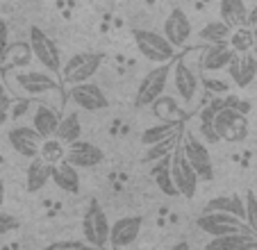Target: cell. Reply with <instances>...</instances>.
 <instances>
[{
	"mask_svg": "<svg viewBox=\"0 0 257 250\" xmlns=\"http://www.w3.org/2000/svg\"><path fill=\"white\" fill-rule=\"evenodd\" d=\"M214 130L218 139L228 144H241L248 137V118L237 105H223L214 114Z\"/></svg>",
	"mask_w": 257,
	"mask_h": 250,
	"instance_id": "cell-1",
	"label": "cell"
},
{
	"mask_svg": "<svg viewBox=\"0 0 257 250\" xmlns=\"http://www.w3.org/2000/svg\"><path fill=\"white\" fill-rule=\"evenodd\" d=\"M105 62L102 53H93V50H84V53H75L66 59V64L62 66V77L66 84H80V82L91 80L98 73V68Z\"/></svg>",
	"mask_w": 257,
	"mask_h": 250,
	"instance_id": "cell-2",
	"label": "cell"
},
{
	"mask_svg": "<svg viewBox=\"0 0 257 250\" xmlns=\"http://www.w3.org/2000/svg\"><path fill=\"white\" fill-rule=\"evenodd\" d=\"M171 175L175 180V187H178L180 196L185 198H194L196 191H198V173L191 166V162L185 155V146H182V139L175 144L173 153H171Z\"/></svg>",
	"mask_w": 257,
	"mask_h": 250,
	"instance_id": "cell-3",
	"label": "cell"
},
{
	"mask_svg": "<svg viewBox=\"0 0 257 250\" xmlns=\"http://www.w3.org/2000/svg\"><path fill=\"white\" fill-rule=\"evenodd\" d=\"M135 44H137V50L153 64L171 62L175 50H178L166 39V34L153 32V30H135Z\"/></svg>",
	"mask_w": 257,
	"mask_h": 250,
	"instance_id": "cell-4",
	"label": "cell"
},
{
	"mask_svg": "<svg viewBox=\"0 0 257 250\" xmlns=\"http://www.w3.org/2000/svg\"><path fill=\"white\" fill-rule=\"evenodd\" d=\"M171 68H173L171 66V62L157 64L155 68H151V71L141 77L139 87H137V96H135V105L137 107L153 105V102L164 93L166 84H169V80H171Z\"/></svg>",
	"mask_w": 257,
	"mask_h": 250,
	"instance_id": "cell-5",
	"label": "cell"
},
{
	"mask_svg": "<svg viewBox=\"0 0 257 250\" xmlns=\"http://www.w3.org/2000/svg\"><path fill=\"white\" fill-rule=\"evenodd\" d=\"M109 221H107V214L102 209V205L98 200H91L84 212V218H82V234L84 239L89 241V245L93 248H105L109 243Z\"/></svg>",
	"mask_w": 257,
	"mask_h": 250,
	"instance_id": "cell-6",
	"label": "cell"
},
{
	"mask_svg": "<svg viewBox=\"0 0 257 250\" xmlns=\"http://www.w3.org/2000/svg\"><path fill=\"white\" fill-rule=\"evenodd\" d=\"M196 225L209 236H223L230 232H252L246 218H239L230 212H205L203 216H198Z\"/></svg>",
	"mask_w": 257,
	"mask_h": 250,
	"instance_id": "cell-7",
	"label": "cell"
},
{
	"mask_svg": "<svg viewBox=\"0 0 257 250\" xmlns=\"http://www.w3.org/2000/svg\"><path fill=\"white\" fill-rule=\"evenodd\" d=\"M182 146H185V155L191 162V166L196 169L198 178L203 180V182H212L214 180V164H212V155H209L207 146L189 130L182 135Z\"/></svg>",
	"mask_w": 257,
	"mask_h": 250,
	"instance_id": "cell-8",
	"label": "cell"
},
{
	"mask_svg": "<svg viewBox=\"0 0 257 250\" xmlns=\"http://www.w3.org/2000/svg\"><path fill=\"white\" fill-rule=\"evenodd\" d=\"M30 44H32L37 62L44 68H48V71H59L62 68V57H59L57 44L41 28H37V25L30 28Z\"/></svg>",
	"mask_w": 257,
	"mask_h": 250,
	"instance_id": "cell-9",
	"label": "cell"
},
{
	"mask_svg": "<svg viewBox=\"0 0 257 250\" xmlns=\"http://www.w3.org/2000/svg\"><path fill=\"white\" fill-rule=\"evenodd\" d=\"M68 98H71V102L75 107L87 111H102L109 107V98L105 96V91L89 80L80 82V84H73L71 91H68Z\"/></svg>",
	"mask_w": 257,
	"mask_h": 250,
	"instance_id": "cell-10",
	"label": "cell"
},
{
	"mask_svg": "<svg viewBox=\"0 0 257 250\" xmlns=\"http://www.w3.org/2000/svg\"><path fill=\"white\" fill-rule=\"evenodd\" d=\"M14 84L16 91H21L23 96H44L48 91L57 89L55 77L46 71H19L14 73Z\"/></svg>",
	"mask_w": 257,
	"mask_h": 250,
	"instance_id": "cell-11",
	"label": "cell"
},
{
	"mask_svg": "<svg viewBox=\"0 0 257 250\" xmlns=\"http://www.w3.org/2000/svg\"><path fill=\"white\" fill-rule=\"evenodd\" d=\"M171 80H173V87L178 91V96L182 98V102L191 105L198 96V75H196L194 68L185 59H178L171 68Z\"/></svg>",
	"mask_w": 257,
	"mask_h": 250,
	"instance_id": "cell-12",
	"label": "cell"
},
{
	"mask_svg": "<svg viewBox=\"0 0 257 250\" xmlns=\"http://www.w3.org/2000/svg\"><path fill=\"white\" fill-rule=\"evenodd\" d=\"M7 139H10V146L21 157H28V159L37 157L41 150V144H44V137L37 132L34 125H16V128L10 130Z\"/></svg>",
	"mask_w": 257,
	"mask_h": 250,
	"instance_id": "cell-13",
	"label": "cell"
},
{
	"mask_svg": "<svg viewBox=\"0 0 257 250\" xmlns=\"http://www.w3.org/2000/svg\"><path fill=\"white\" fill-rule=\"evenodd\" d=\"M64 159H68L75 169H93V166L102 164L105 153H102L98 146H93L91 141L78 139V141L66 144V157Z\"/></svg>",
	"mask_w": 257,
	"mask_h": 250,
	"instance_id": "cell-14",
	"label": "cell"
},
{
	"mask_svg": "<svg viewBox=\"0 0 257 250\" xmlns=\"http://www.w3.org/2000/svg\"><path fill=\"white\" fill-rule=\"evenodd\" d=\"M228 75L234 87H248L257 75V55L252 50L248 53H234L232 62L228 66Z\"/></svg>",
	"mask_w": 257,
	"mask_h": 250,
	"instance_id": "cell-15",
	"label": "cell"
},
{
	"mask_svg": "<svg viewBox=\"0 0 257 250\" xmlns=\"http://www.w3.org/2000/svg\"><path fill=\"white\" fill-rule=\"evenodd\" d=\"M164 34H166V39H169L175 48L187 46V41L191 39V21H189V16H187L185 12L180 10V7L171 10V14L166 16Z\"/></svg>",
	"mask_w": 257,
	"mask_h": 250,
	"instance_id": "cell-16",
	"label": "cell"
},
{
	"mask_svg": "<svg viewBox=\"0 0 257 250\" xmlns=\"http://www.w3.org/2000/svg\"><path fill=\"white\" fill-rule=\"evenodd\" d=\"M141 225H144V218L141 216H123L109 230V243L114 248H127L132 245L141 234Z\"/></svg>",
	"mask_w": 257,
	"mask_h": 250,
	"instance_id": "cell-17",
	"label": "cell"
},
{
	"mask_svg": "<svg viewBox=\"0 0 257 250\" xmlns=\"http://www.w3.org/2000/svg\"><path fill=\"white\" fill-rule=\"evenodd\" d=\"M237 50L223 41V44H209V48L203 55V68L207 73H218V71H228L230 62H232Z\"/></svg>",
	"mask_w": 257,
	"mask_h": 250,
	"instance_id": "cell-18",
	"label": "cell"
},
{
	"mask_svg": "<svg viewBox=\"0 0 257 250\" xmlns=\"http://www.w3.org/2000/svg\"><path fill=\"white\" fill-rule=\"evenodd\" d=\"M209 250H255L257 234L255 232H230L223 236H212L207 243Z\"/></svg>",
	"mask_w": 257,
	"mask_h": 250,
	"instance_id": "cell-19",
	"label": "cell"
},
{
	"mask_svg": "<svg viewBox=\"0 0 257 250\" xmlns=\"http://www.w3.org/2000/svg\"><path fill=\"white\" fill-rule=\"evenodd\" d=\"M50 180L57 184L62 191L66 193H78L80 191V175L78 169L73 166L68 159H62V162L53 164V171H50Z\"/></svg>",
	"mask_w": 257,
	"mask_h": 250,
	"instance_id": "cell-20",
	"label": "cell"
},
{
	"mask_svg": "<svg viewBox=\"0 0 257 250\" xmlns=\"http://www.w3.org/2000/svg\"><path fill=\"white\" fill-rule=\"evenodd\" d=\"M50 171H53V164H48L44 157H39V155L32 157V162H30V166H28V173H25V189H28L30 193L41 191L50 180Z\"/></svg>",
	"mask_w": 257,
	"mask_h": 250,
	"instance_id": "cell-21",
	"label": "cell"
},
{
	"mask_svg": "<svg viewBox=\"0 0 257 250\" xmlns=\"http://www.w3.org/2000/svg\"><path fill=\"white\" fill-rule=\"evenodd\" d=\"M205 212H230L239 218H246V198L237 196V193L216 196L205 205Z\"/></svg>",
	"mask_w": 257,
	"mask_h": 250,
	"instance_id": "cell-22",
	"label": "cell"
},
{
	"mask_svg": "<svg viewBox=\"0 0 257 250\" xmlns=\"http://www.w3.org/2000/svg\"><path fill=\"white\" fill-rule=\"evenodd\" d=\"M175 135H180V120H162V123H155L141 132V144L148 148V146L160 144V141Z\"/></svg>",
	"mask_w": 257,
	"mask_h": 250,
	"instance_id": "cell-23",
	"label": "cell"
},
{
	"mask_svg": "<svg viewBox=\"0 0 257 250\" xmlns=\"http://www.w3.org/2000/svg\"><path fill=\"white\" fill-rule=\"evenodd\" d=\"M59 141L64 144H71V141H78L82 137V123H80V114L78 109H68L66 114L59 118L57 125V132H55Z\"/></svg>",
	"mask_w": 257,
	"mask_h": 250,
	"instance_id": "cell-24",
	"label": "cell"
},
{
	"mask_svg": "<svg viewBox=\"0 0 257 250\" xmlns=\"http://www.w3.org/2000/svg\"><path fill=\"white\" fill-rule=\"evenodd\" d=\"M32 125L37 128V132H39L44 139H48V137H55V132H57L59 116H57V111H53L48 105H39L34 109Z\"/></svg>",
	"mask_w": 257,
	"mask_h": 250,
	"instance_id": "cell-25",
	"label": "cell"
},
{
	"mask_svg": "<svg viewBox=\"0 0 257 250\" xmlns=\"http://www.w3.org/2000/svg\"><path fill=\"white\" fill-rule=\"evenodd\" d=\"M218 14L230 28L243 25L248 19V7L243 0H218Z\"/></svg>",
	"mask_w": 257,
	"mask_h": 250,
	"instance_id": "cell-26",
	"label": "cell"
},
{
	"mask_svg": "<svg viewBox=\"0 0 257 250\" xmlns=\"http://www.w3.org/2000/svg\"><path fill=\"white\" fill-rule=\"evenodd\" d=\"M153 175H155L157 189H160L164 196H180L178 187H175V180H173V175H171V155H166V157L157 164Z\"/></svg>",
	"mask_w": 257,
	"mask_h": 250,
	"instance_id": "cell-27",
	"label": "cell"
},
{
	"mask_svg": "<svg viewBox=\"0 0 257 250\" xmlns=\"http://www.w3.org/2000/svg\"><path fill=\"white\" fill-rule=\"evenodd\" d=\"M32 57H34L32 44L30 41H16V44H10V48H7L5 62L12 68H25V66H30Z\"/></svg>",
	"mask_w": 257,
	"mask_h": 250,
	"instance_id": "cell-28",
	"label": "cell"
},
{
	"mask_svg": "<svg viewBox=\"0 0 257 250\" xmlns=\"http://www.w3.org/2000/svg\"><path fill=\"white\" fill-rule=\"evenodd\" d=\"M153 109H155V114L160 116L162 120H180L185 116V111H182V107L178 105V100L166 96V93H162V96L153 102Z\"/></svg>",
	"mask_w": 257,
	"mask_h": 250,
	"instance_id": "cell-29",
	"label": "cell"
},
{
	"mask_svg": "<svg viewBox=\"0 0 257 250\" xmlns=\"http://www.w3.org/2000/svg\"><path fill=\"white\" fill-rule=\"evenodd\" d=\"M230 32H232V28L223 19L212 21V23H207L200 30V41H205V44H223V41L230 39Z\"/></svg>",
	"mask_w": 257,
	"mask_h": 250,
	"instance_id": "cell-30",
	"label": "cell"
},
{
	"mask_svg": "<svg viewBox=\"0 0 257 250\" xmlns=\"http://www.w3.org/2000/svg\"><path fill=\"white\" fill-rule=\"evenodd\" d=\"M228 44L232 46L237 53H248V50H252V46H255V32H252L246 23L237 25V28H232V32H230Z\"/></svg>",
	"mask_w": 257,
	"mask_h": 250,
	"instance_id": "cell-31",
	"label": "cell"
},
{
	"mask_svg": "<svg viewBox=\"0 0 257 250\" xmlns=\"http://www.w3.org/2000/svg\"><path fill=\"white\" fill-rule=\"evenodd\" d=\"M39 157H44L48 164L62 162V159L66 157V144L59 141L57 137H48V139H44V144H41Z\"/></svg>",
	"mask_w": 257,
	"mask_h": 250,
	"instance_id": "cell-32",
	"label": "cell"
},
{
	"mask_svg": "<svg viewBox=\"0 0 257 250\" xmlns=\"http://www.w3.org/2000/svg\"><path fill=\"white\" fill-rule=\"evenodd\" d=\"M178 141H180V135H175V137H169V139L160 141V144L148 146V150H146V162H157V159H164L166 155L173 153V148H175V144H178Z\"/></svg>",
	"mask_w": 257,
	"mask_h": 250,
	"instance_id": "cell-33",
	"label": "cell"
},
{
	"mask_svg": "<svg viewBox=\"0 0 257 250\" xmlns=\"http://www.w3.org/2000/svg\"><path fill=\"white\" fill-rule=\"evenodd\" d=\"M246 223L257 234V196H255V191H246Z\"/></svg>",
	"mask_w": 257,
	"mask_h": 250,
	"instance_id": "cell-34",
	"label": "cell"
},
{
	"mask_svg": "<svg viewBox=\"0 0 257 250\" xmlns=\"http://www.w3.org/2000/svg\"><path fill=\"white\" fill-rule=\"evenodd\" d=\"M7 48H10V25L0 19V64H5Z\"/></svg>",
	"mask_w": 257,
	"mask_h": 250,
	"instance_id": "cell-35",
	"label": "cell"
},
{
	"mask_svg": "<svg viewBox=\"0 0 257 250\" xmlns=\"http://www.w3.org/2000/svg\"><path fill=\"white\" fill-rule=\"evenodd\" d=\"M62 248H89V241H78V239H66V241H53L48 250H62Z\"/></svg>",
	"mask_w": 257,
	"mask_h": 250,
	"instance_id": "cell-36",
	"label": "cell"
},
{
	"mask_svg": "<svg viewBox=\"0 0 257 250\" xmlns=\"http://www.w3.org/2000/svg\"><path fill=\"white\" fill-rule=\"evenodd\" d=\"M19 227V221H16L14 216H10V214L0 212V234H7V232L16 230Z\"/></svg>",
	"mask_w": 257,
	"mask_h": 250,
	"instance_id": "cell-37",
	"label": "cell"
},
{
	"mask_svg": "<svg viewBox=\"0 0 257 250\" xmlns=\"http://www.w3.org/2000/svg\"><path fill=\"white\" fill-rule=\"evenodd\" d=\"M246 25L257 34V5L252 10H248V19H246Z\"/></svg>",
	"mask_w": 257,
	"mask_h": 250,
	"instance_id": "cell-38",
	"label": "cell"
},
{
	"mask_svg": "<svg viewBox=\"0 0 257 250\" xmlns=\"http://www.w3.org/2000/svg\"><path fill=\"white\" fill-rule=\"evenodd\" d=\"M3 202H5V182L0 180V207H3Z\"/></svg>",
	"mask_w": 257,
	"mask_h": 250,
	"instance_id": "cell-39",
	"label": "cell"
},
{
	"mask_svg": "<svg viewBox=\"0 0 257 250\" xmlns=\"http://www.w3.org/2000/svg\"><path fill=\"white\" fill-rule=\"evenodd\" d=\"M252 53L257 55V34H255V46H252Z\"/></svg>",
	"mask_w": 257,
	"mask_h": 250,
	"instance_id": "cell-40",
	"label": "cell"
}]
</instances>
